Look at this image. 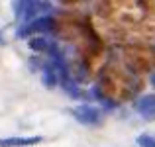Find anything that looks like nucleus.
Masks as SVG:
<instances>
[{"label":"nucleus","instance_id":"1","mask_svg":"<svg viewBox=\"0 0 155 147\" xmlns=\"http://www.w3.org/2000/svg\"><path fill=\"white\" fill-rule=\"evenodd\" d=\"M73 116L84 126H98L102 124V118H100V112L96 108H92L91 104H81L77 108H73Z\"/></svg>","mask_w":155,"mask_h":147},{"label":"nucleus","instance_id":"2","mask_svg":"<svg viewBox=\"0 0 155 147\" xmlns=\"http://www.w3.org/2000/svg\"><path fill=\"white\" fill-rule=\"evenodd\" d=\"M136 110L145 118V120H153L155 118V94L141 96L136 102Z\"/></svg>","mask_w":155,"mask_h":147},{"label":"nucleus","instance_id":"3","mask_svg":"<svg viewBox=\"0 0 155 147\" xmlns=\"http://www.w3.org/2000/svg\"><path fill=\"white\" fill-rule=\"evenodd\" d=\"M41 143V137H8L0 139V147H30Z\"/></svg>","mask_w":155,"mask_h":147},{"label":"nucleus","instance_id":"4","mask_svg":"<svg viewBox=\"0 0 155 147\" xmlns=\"http://www.w3.org/2000/svg\"><path fill=\"white\" fill-rule=\"evenodd\" d=\"M137 145H141V147H155V137H151V136H140V137H137Z\"/></svg>","mask_w":155,"mask_h":147}]
</instances>
